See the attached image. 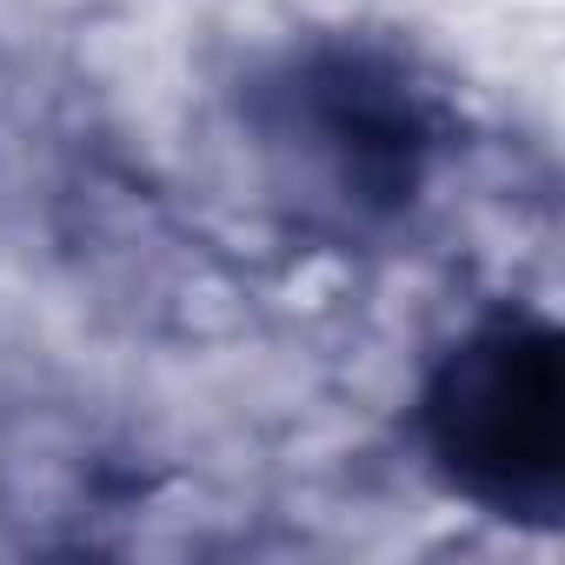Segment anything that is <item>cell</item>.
<instances>
[{"label":"cell","mask_w":565,"mask_h":565,"mask_svg":"<svg viewBox=\"0 0 565 565\" xmlns=\"http://www.w3.org/2000/svg\"><path fill=\"white\" fill-rule=\"evenodd\" d=\"M253 147L273 193L320 226L399 220L439 153L433 100L406 61L353 41L294 47L246 94Z\"/></svg>","instance_id":"1"},{"label":"cell","mask_w":565,"mask_h":565,"mask_svg":"<svg viewBox=\"0 0 565 565\" xmlns=\"http://www.w3.org/2000/svg\"><path fill=\"white\" fill-rule=\"evenodd\" d=\"M558 340L532 313L466 327L419 393V446L452 499L492 519H552L558 505Z\"/></svg>","instance_id":"2"}]
</instances>
